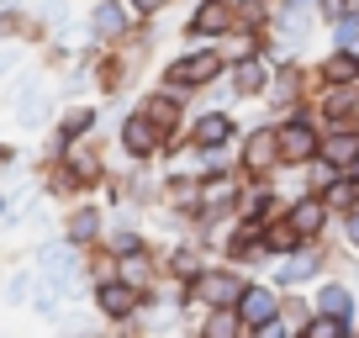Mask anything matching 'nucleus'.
Returning <instances> with one entry per match:
<instances>
[{
    "label": "nucleus",
    "mask_w": 359,
    "mask_h": 338,
    "mask_svg": "<svg viewBox=\"0 0 359 338\" xmlns=\"http://www.w3.org/2000/svg\"><path fill=\"white\" fill-rule=\"evenodd\" d=\"M185 296H191V306H201V312L238 306V296H243V275H238V270H201Z\"/></svg>",
    "instance_id": "1"
},
{
    "label": "nucleus",
    "mask_w": 359,
    "mask_h": 338,
    "mask_svg": "<svg viewBox=\"0 0 359 338\" xmlns=\"http://www.w3.org/2000/svg\"><path fill=\"white\" fill-rule=\"evenodd\" d=\"M95 306H101V317H111V323H133V317L148 306V291H137L133 280L111 275V280L95 285Z\"/></svg>",
    "instance_id": "2"
},
{
    "label": "nucleus",
    "mask_w": 359,
    "mask_h": 338,
    "mask_svg": "<svg viewBox=\"0 0 359 338\" xmlns=\"http://www.w3.org/2000/svg\"><path fill=\"white\" fill-rule=\"evenodd\" d=\"M217 74H222V58L206 48V53H185V58H175V64L164 69V85L185 95V90H201V85H212Z\"/></svg>",
    "instance_id": "3"
},
{
    "label": "nucleus",
    "mask_w": 359,
    "mask_h": 338,
    "mask_svg": "<svg viewBox=\"0 0 359 338\" xmlns=\"http://www.w3.org/2000/svg\"><path fill=\"white\" fill-rule=\"evenodd\" d=\"M317 154H323V137H317V127L302 122V116H291V122L280 127V164H312Z\"/></svg>",
    "instance_id": "4"
},
{
    "label": "nucleus",
    "mask_w": 359,
    "mask_h": 338,
    "mask_svg": "<svg viewBox=\"0 0 359 338\" xmlns=\"http://www.w3.org/2000/svg\"><path fill=\"white\" fill-rule=\"evenodd\" d=\"M280 164V127H254L243 137V175H269Z\"/></svg>",
    "instance_id": "5"
},
{
    "label": "nucleus",
    "mask_w": 359,
    "mask_h": 338,
    "mask_svg": "<svg viewBox=\"0 0 359 338\" xmlns=\"http://www.w3.org/2000/svg\"><path fill=\"white\" fill-rule=\"evenodd\" d=\"M127 22H133V6H127V0H101V6H90V37H95V43H122Z\"/></svg>",
    "instance_id": "6"
},
{
    "label": "nucleus",
    "mask_w": 359,
    "mask_h": 338,
    "mask_svg": "<svg viewBox=\"0 0 359 338\" xmlns=\"http://www.w3.org/2000/svg\"><path fill=\"white\" fill-rule=\"evenodd\" d=\"M122 148H127V158H137V164H148V158L164 148V133H158L154 122H148L143 111H133L122 122Z\"/></svg>",
    "instance_id": "7"
},
{
    "label": "nucleus",
    "mask_w": 359,
    "mask_h": 338,
    "mask_svg": "<svg viewBox=\"0 0 359 338\" xmlns=\"http://www.w3.org/2000/svg\"><path fill=\"white\" fill-rule=\"evenodd\" d=\"M32 259H37L32 270L53 275V280H69V285H74V275H79V248L69 243V238H58V243H43Z\"/></svg>",
    "instance_id": "8"
},
{
    "label": "nucleus",
    "mask_w": 359,
    "mask_h": 338,
    "mask_svg": "<svg viewBox=\"0 0 359 338\" xmlns=\"http://www.w3.org/2000/svg\"><path fill=\"white\" fill-rule=\"evenodd\" d=\"M238 317H243V327H259V333H264V327L280 317V302H275L269 285H243V296H238Z\"/></svg>",
    "instance_id": "9"
},
{
    "label": "nucleus",
    "mask_w": 359,
    "mask_h": 338,
    "mask_svg": "<svg viewBox=\"0 0 359 338\" xmlns=\"http://www.w3.org/2000/svg\"><path fill=\"white\" fill-rule=\"evenodd\" d=\"M11 116H16V127H43L48 116H53V90L48 85H22L16 90V106H11Z\"/></svg>",
    "instance_id": "10"
},
{
    "label": "nucleus",
    "mask_w": 359,
    "mask_h": 338,
    "mask_svg": "<svg viewBox=\"0 0 359 338\" xmlns=\"http://www.w3.org/2000/svg\"><path fill=\"white\" fill-rule=\"evenodd\" d=\"M90 127H95V111H90V106H69V111L58 116V127H53L48 158H64V148H69V143H79V137H90Z\"/></svg>",
    "instance_id": "11"
},
{
    "label": "nucleus",
    "mask_w": 359,
    "mask_h": 338,
    "mask_svg": "<svg viewBox=\"0 0 359 338\" xmlns=\"http://www.w3.org/2000/svg\"><path fill=\"white\" fill-rule=\"evenodd\" d=\"M64 169L74 175V185H79V191L101 185V175H106V169H101V154H95V148H85V137L64 148Z\"/></svg>",
    "instance_id": "12"
},
{
    "label": "nucleus",
    "mask_w": 359,
    "mask_h": 338,
    "mask_svg": "<svg viewBox=\"0 0 359 338\" xmlns=\"http://www.w3.org/2000/svg\"><path fill=\"white\" fill-rule=\"evenodd\" d=\"M101 212H95V206H69V217H64V238L74 248H95L101 243Z\"/></svg>",
    "instance_id": "13"
},
{
    "label": "nucleus",
    "mask_w": 359,
    "mask_h": 338,
    "mask_svg": "<svg viewBox=\"0 0 359 338\" xmlns=\"http://www.w3.org/2000/svg\"><path fill=\"white\" fill-rule=\"evenodd\" d=\"M137 111H143L148 122H154L158 133H164V143H169V133L180 127V90H169V85H164V90H154L143 106H137Z\"/></svg>",
    "instance_id": "14"
},
{
    "label": "nucleus",
    "mask_w": 359,
    "mask_h": 338,
    "mask_svg": "<svg viewBox=\"0 0 359 338\" xmlns=\"http://www.w3.org/2000/svg\"><path fill=\"white\" fill-rule=\"evenodd\" d=\"M227 27H233V6H227V0H206L201 11H191L185 32H191V37H222Z\"/></svg>",
    "instance_id": "15"
},
{
    "label": "nucleus",
    "mask_w": 359,
    "mask_h": 338,
    "mask_svg": "<svg viewBox=\"0 0 359 338\" xmlns=\"http://www.w3.org/2000/svg\"><path fill=\"white\" fill-rule=\"evenodd\" d=\"M238 127H233V116H222V111H206V116H196V127H191V143L201 148V154H217V148L233 137Z\"/></svg>",
    "instance_id": "16"
},
{
    "label": "nucleus",
    "mask_w": 359,
    "mask_h": 338,
    "mask_svg": "<svg viewBox=\"0 0 359 338\" xmlns=\"http://www.w3.org/2000/svg\"><path fill=\"white\" fill-rule=\"evenodd\" d=\"M317 158H323V164H354V158H359V127L354 122H344V127H333V133H327L323 137V154H317Z\"/></svg>",
    "instance_id": "17"
},
{
    "label": "nucleus",
    "mask_w": 359,
    "mask_h": 338,
    "mask_svg": "<svg viewBox=\"0 0 359 338\" xmlns=\"http://www.w3.org/2000/svg\"><path fill=\"white\" fill-rule=\"evenodd\" d=\"M323 79L327 85H359V53H327L323 58Z\"/></svg>",
    "instance_id": "18"
},
{
    "label": "nucleus",
    "mask_w": 359,
    "mask_h": 338,
    "mask_svg": "<svg viewBox=\"0 0 359 338\" xmlns=\"http://www.w3.org/2000/svg\"><path fill=\"white\" fill-rule=\"evenodd\" d=\"M323 217H327V201H317V196H306V201L291 206V227H296L302 238H312L317 227H323Z\"/></svg>",
    "instance_id": "19"
},
{
    "label": "nucleus",
    "mask_w": 359,
    "mask_h": 338,
    "mask_svg": "<svg viewBox=\"0 0 359 338\" xmlns=\"http://www.w3.org/2000/svg\"><path fill=\"white\" fill-rule=\"evenodd\" d=\"M333 212H354L359 206V180L354 175H333V185H327V196H323Z\"/></svg>",
    "instance_id": "20"
},
{
    "label": "nucleus",
    "mask_w": 359,
    "mask_h": 338,
    "mask_svg": "<svg viewBox=\"0 0 359 338\" xmlns=\"http://www.w3.org/2000/svg\"><path fill=\"white\" fill-rule=\"evenodd\" d=\"M264 90V69L254 64V58H238V69H233V95L243 101V95H259Z\"/></svg>",
    "instance_id": "21"
},
{
    "label": "nucleus",
    "mask_w": 359,
    "mask_h": 338,
    "mask_svg": "<svg viewBox=\"0 0 359 338\" xmlns=\"http://www.w3.org/2000/svg\"><path fill=\"white\" fill-rule=\"evenodd\" d=\"M348 291L344 285H323V291H317V312H333V317H348Z\"/></svg>",
    "instance_id": "22"
},
{
    "label": "nucleus",
    "mask_w": 359,
    "mask_h": 338,
    "mask_svg": "<svg viewBox=\"0 0 359 338\" xmlns=\"http://www.w3.org/2000/svg\"><path fill=\"white\" fill-rule=\"evenodd\" d=\"M344 333H348V317H333V312L306 323V338H344Z\"/></svg>",
    "instance_id": "23"
},
{
    "label": "nucleus",
    "mask_w": 359,
    "mask_h": 338,
    "mask_svg": "<svg viewBox=\"0 0 359 338\" xmlns=\"http://www.w3.org/2000/svg\"><path fill=\"white\" fill-rule=\"evenodd\" d=\"M317 275V259H306V254H296L291 264H280V285H302Z\"/></svg>",
    "instance_id": "24"
},
{
    "label": "nucleus",
    "mask_w": 359,
    "mask_h": 338,
    "mask_svg": "<svg viewBox=\"0 0 359 338\" xmlns=\"http://www.w3.org/2000/svg\"><path fill=\"white\" fill-rule=\"evenodd\" d=\"M85 275H90V285L111 280V275H116V254H90V259H85Z\"/></svg>",
    "instance_id": "25"
},
{
    "label": "nucleus",
    "mask_w": 359,
    "mask_h": 338,
    "mask_svg": "<svg viewBox=\"0 0 359 338\" xmlns=\"http://www.w3.org/2000/svg\"><path fill=\"white\" fill-rule=\"evenodd\" d=\"M296 243H302V233H296L291 222H275L264 233V248H275V254H280V248H296Z\"/></svg>",
    "instance_id": "26"
},
{
    "label": "nucleus",
    "mask_w": 359,
    "mask_h": 338,
    "mask_svg": "<svg viewBox=\"0 0 359 338\" xmlns=\"http://www.w3.org/2000/svg\"><path fill=\"white\" fill-rule=\"evenodd\" d=\"M169 270H175V275H185V280H196V275H201V264H196V248H175Z\"/></svg>",
    "instance_id": "27"
},
{
    "label": "nucleus",
    "mask_w": 359,
    "mask_h": 338,
    "mask_svg": "<svg viewBox=\"0 0 359 338\" xmlns=\"http://www.w3.org/2000/svg\"><path fill=\"white\" fill-rule=\"evenodd\" d=\"M27 291H32V270H27V275H11V280H6V296H11V306H27Z\"/></svg>",
    "instance_id": "28"
},
{
    "label": "nucleus",
    "mask_w": 359,
    "mask_h": 338,
    "mask_svg": "<svg viewBox=\"0 0 359 338\" xmlns=\"http://www.w3.org/2000/svg\"><path fill=\"white\" fill-rule=\"evenodd\" d=\"M133 248H143V238H137L133 227H116L111 233V254H133Z\"/></svg>",
    "instance_id": "29"
},
{
    "label": "nucleus",
    "mask_w": 359,
    "mask_h": 338,
    "mask_svg": "<svg viewBox=\"0 0 359 338\" xmlns=\"http://www.w3.org/2000/svg\"><path fill=\"white\" fill-rule=\"evenodd\" d=\"M16 69H22V48H16V43H11V48H0V79H11Z\"/></svg>",
    "instance_id": "30"
},
{
    "label": "nucleus",
    "mask_w": 359,
    "mask_h": 338,
    "mask_svg": "<svg viewBox=\"0 0 359 338\" xmlns=\"http://www.w3.org/2000/svg\"><path fill=\"white\" fill-rule=\"evenodd\" d=\"M317 6H323V16H333V22H338V16H348V11H354V0H317Z\"/></svg>",
    "instance_id": "31"
},
{
    "label": "nucleus",
    "mask_w": 359,
    "mask_h": 338,
    "mask_svg": "<svg viewBox=\"0 0 359 338\" xmlns=\"http://www.w3.org/2000/svg\"><path fill=\"white\" fill-rule=\"evenodd\" d=\"M127 6H133V16H158L169 0H127Z\"/></svg>",
    "instance_id": "32"
},
{
    "label": "nucleus",
    "mask_w": 359,
    "mask_h": 338,
    "mask_svg": "<svg viewBox=\"0 0 359 338\" xmlns=\"http://www.w3.org/2000/svg\"><path fill=\"white\" fill-rule=\"evenodd\" d=\"M11 222H22V217H16V201H11V196H0V227H11Z\"/></svg>",
    "instance_id": "33"
},
{
    "label": "nucleus",
    "mask_w": 359,
    "mask_h": 338,
    "mask_svg": "<svg viewBox=\"0 0 359 338\" xmlns=\"http://www.w3.org/2000/svg\"><path fill=\"white\" fill-rule=\"evenodd\" d=\"M348 243L359 248V206H354V212H348Z\"/></svg>",
    "instance_id": "34"
},
{
    "label": "nucleus",
    "mask_w": 359,
    "mask_h": 338,
    "mask_svg": "<svg viewBox=\"0 0 359 338\" xmlns=\"http://www.w3.org/2000/svg\"><path fill=\"white\" fill-rule=\"evenodd\" d=\"M11 158H16V148H11V143H0V164H11Z\"/></svg>",
    "instance_id": "35"
},
{
    "label": "nucleus",
    "mask_w": 359,
    "mask_h": 338,
    "mask_svg": "<svg viewBox=\"0 0 359 338\" xmlns=\"http://www.w3.org/2000/svg\"><path fill=\"white\" fill-rule=\"evenodd\" d=\"M0 259H6V254H0Z\"/></svg>",
    "instance_id": "36"
}]
</instances>
